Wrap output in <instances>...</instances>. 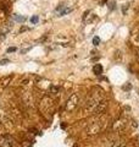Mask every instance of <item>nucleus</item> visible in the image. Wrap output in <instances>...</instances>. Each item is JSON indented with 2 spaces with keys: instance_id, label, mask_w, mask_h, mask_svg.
<instances>
[{
  "instance_id": "f257e3e1",
  "label": "nucleus",
  "mask_w": 139,
  "mask_h": 147,
  "mask_svg": "<svg viewBox=\"0 0 139 147\" xmlns=\"http://www.w3.org/2000/svg\"><path fill=\"white\" fill-rule=\"evenodd\" d=\"M93 70H94V72L96 74V75H100V74L103 72V66L98 64V65H95V66H94V69H93Z\"/></svg>"
},
{
  "instance_id": "f03ea898",
  "label": "nucleus",
  "mask_w": 139,
  "mask_h": 147,
  "mask_svg": "<svg viewBox=\"0 0 139 147\" xmlns=\"http://www.w3.org/2000/svg\"><path fill=\"white\" fill-rule=\"evenodd\" d=\"M99 42H100L99 37H94V38H93V43H94L95 45H98V44H99Z\"/></svg>"
},
{
  "instance_id": "7ed1b4c3",
  "label": "nucleus",
  "mask_w": 139,
  "mask_h": 147,
  "mask_svg": "<svg viewBox=\"0 0 139 147\" xmlns=\"http://www.w3.org/2000/svg\"><path fill=\"white\" fill-rule=\"evenodd\" d=\"M31 22H32V24H35V22H38V17H37V16L32 17V18H31Z\"/></svg>"
},
{
  "instance_id": "20e7f679",
  "label": "nucleus",
  "mask_w": 139,
  "mask_h": 147,
  "mask_svg": "<svg viewBox=\"0 0 139 147\" xmlns=\"http://www.w3.org/2000/svg\"><path fill=\"white\" fill-rule=\"evenodd\" d=\"M15 50H16V48H9V49H7V52H9V53H11V52H15Z\"/></svg>"
}]
</instances>
